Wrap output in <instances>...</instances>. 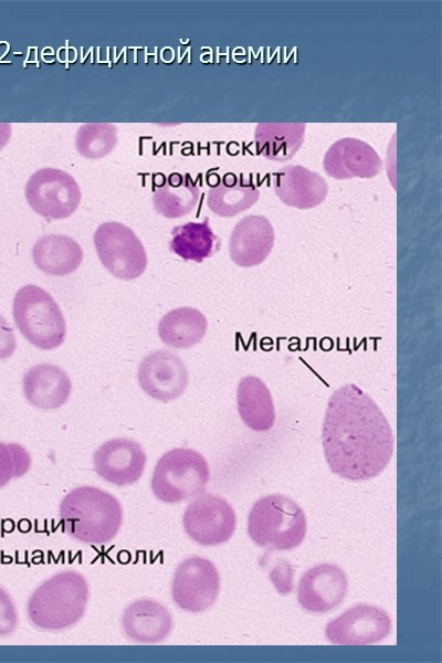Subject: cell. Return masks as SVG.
<instances>
[{
    "label": "cell",
    "mask_w": 442,
    "mask_h": 663,
    "mask_svg": "<svg viewBox=\"0 0 442 663\" xmlns=\"http://www.w3.org/2000/svg\"><path fill=\"white\" fill-rule=\"evenodd\" d=\"M323 166L326 173L335 179L372 178L381 169V159L369 144L348 137L329 147Z\"/></svg>",
    "instance_id": "obj_15"
},
{
    "label": "cell",
    "mask_w": 442,
    "mask_h": 663,
    "mask_svg": "<svg viewBox=\"0 0 442 663\" xmlns=\"http://www.w3.org/2000/svg\"><path fill=\"white\" fill-rule=\"evenodd\" d=\"M170 612L158 601L139 599L130 603L122 617V628L126 636L143 644L159 643L172 629Z\"/></svg>",
    "instance_id": "obj_18"
},
{
    "label": "cell",
    "mask_w": 442,
    "mask_h": 663,
    "mask_svg": "<svg viewBox=\"0 0 442 663\" xmlns=\"http://www.w3.org/2000/svg\"><path fill=\"white\" fill-rule=\"evenodd\" d=\"M273 188L283 203L297 209L320 204L328 192L325 179L302 166H285L276 171Z\"/></svg>",
    "instance_id": "obj_17"
},
{
    "label": "cell",
    "mask_w": 442,
    "mask_h": 663,
    "mask_svg": "<svg viewBox=\"0 0 442 663\" xmlns=\"http://www.w3.org/2000/svg\"><path fill=\"white\" fill-rule=\"evenodd\" d=\"M274 245V230L263 215H246L234 227L229 242L231 260L239 266L261 264Z\"/></svg>",
    "instance_id": "obj_16"
},
{
    "label": "cell",
    "mask_w": 442,
    "mask_h": 663,
    "mask_svg": "<svg viewBox=\"0 0 442 663\" xmlns=\"http://www.w3.org/2000/svg\"><path fill=\"white\" fill-rule=\"evenodd\" d=\"M306 529L303 509L283 495L274 494L260 498L249 515V535L261 547L293 549L302 544Z\"/></svg>",
    "instance_id": "obj_4"
},
{
    "label": "cell",
    "mask_w": 442,
    "mask_h": 663,
    "mask_svg": "<svg viewBox=\"0 0 442 663\" xmlns=\"http://www.w3.org/2000/svg\"><path fill=\"white\" fill-rule=\"evenodd\" d=\"M239 414L246 427L262 432L275 421L272 394L266 385L255 376L243 377L236 388Z\"/></svg>",
    "instance_id": "obj_20"
},
{
    "label": "cell",
    "mask_w": 442,
    "mask_h": 663,
    "mask_svg": "<svg viewBox=\"0 0 442 663\" xmlns=\"http://www.w3.org/2000/svg\"><path fill=\"white\" fill-rule=\"evenodd\" d=\"M199 197V187L190 175L173 172L155 189L152 203L158 213L165 218L175 219L191 212L196 208Z\"/></svg>",
    "instance_id": "obj_25"
},
{
    "label": "cell",
    "mask_w": 442,
    "mask_h": 663,
    "mask_svg": "<svg viewBox=\"0 0 442 663\" xmlns=\"http://www.w3.org/2000/svg\"><path fill=\"white\" fill-rule=\"evenodd\" d=\"M32 257L35 265L44 273L64 276L73 273L81 265L83 251L72 238L50 234L35 242Z\"/></svg>",
    "instance_id": "obj_21"
},
{
    "label": "cell",
    "mask_w": 442,
    "mask_h": 663,
    "mask_svg": "<svg viewBox=\"0 0 442 663\" xmlns=\"http://www.w3.org/2000/svg\"><path fill=\"white\" fill-rule=\"evenodd\" d=\"M117 143V128L109 123H87L80 127L75 145L78 154L88 159L108 155Z\"/></svg>",
    "instance_id": "obj_27"
},
{
    "label": "cell",
    "mask_w": 442,
    "mask_h": 663,
    "mask_svg": "<svg viewBox=\"0 0 442 663\" xmlns=\"http://www.w3.org/2000/svg\"><path fill=\"white\" fill-rule=\"evenodd\" d=\"M304 134V123L257 124L254 130L256 151L270 160H288L301 148Z\"/></svg>",
    "instance_id": "obj_23"
},
{
    "label": "cell",
    "mask_w": 442,
    "mask_h": 663,
    "mask_svg": "<svg viewBox=\"0 0 442 663\" xmlns=\"http://www.w3.org/2000/svg\"><path fill=\"white\" fill-rule=\"evenodd\" d=\"M98 476L117 486L137 482L143 475L146 454L129 439L117 438L102 444L93 456Z\"/></svg>",
    "instance_id": "obj_14"
},
{
    "label": "cell",
    "mask_w": 442,
    "mask_h": 663,
    "mask_svg": "<svg viewBox=\"0 0 442 663\" xmlns=\"http://www.w3.org/2000/svg\"><path fill=\"white\" fill-rule=\"evenodd\" d=\"M63 530L85 544H104L118 533L123 511L112 494L81 486L65 495L59 509Z\"/></svg>",
    "instance_id": "obj_2"
},
{
    "label": "cell",
    "mask_w": 442,
    "mask_h": 663,
    "mask_svg": "<svg viewBox=\"0 0 442 663\" xmlns=\"http://www.w3.org/2000/svg\"><path fill=\"white\" fill-rule=\"evenodd\" d=\"M207 327V318L200 311L179 307L162 316L158 334L161 341L169 347L190 348L202 340Z\"/></svg>",
    "instance_id": "obj_24"
},
{
    "label": "cell",
    "mask_w": 442,
    "mask_h": 663,
    "mask_svg": "<svg viewBox=\"0 0 442 663\" xmlns=\"http://www.w3.org/2000/svg\"><path fill=\"white\" fill-rule=\"evenodd\" d=\"M322 440L332 472L351 481L377 476L393 453V433L387 418L354 383L341 386L330 396Z\"/></svg>",
    "instance_id": "obj_1"
},
{
    "label": "cell",
    "mask_w": 442,
    "mask_h": 663,
    "mask_svg": "<svg viewBox=\"0 0 442 663\" xmlns=\"http://www.w3.org/2000/svg\"><path fill=\"white\" fill-rule=\"evenodd\" d=\"M22 383L28 402L43 410L63 406L72 390V382L65 371L50 364L31 367L24 373Z\"/></svg>",
    "instance_id": "obj_19"
},
{
    "label": "cell",
    "mask_w": 442,
    "mask_h": 663,
    "mask_svg": "<svg viewBox=\"0 0 442 663\" xmlns=\"http://www.w3.org/2000/svg\"><path fill=\"white\" fill-rule=\"evenodd\" d=\"M259 197L260 191L252 180L244 179L243 175L228 172L210 188L207 203L213 213L228 218L252 207Z\"/></svg>",
    "instance_id": "obj_22"
},
{
    "label": "cell",
    "mask_w": 442,
    "mask_h": 663,
    "mask_svg": "<svg viewBox=\"0 0 442 663\" xmlns=\"http://www.w3.org/2000/svg\"><path fill=\"white\" fill-rule=\"evenodd\" d=\"M12 314L20 333L33 346L51 350L61 346L66 323L60 306L45 290L24 285L13 298Z\"/></svg>",
    "instance_id": "obj_5"
},
{
    "label": "cell",
    "mask_w": 442,
    "mask_h": 663,
    "mask_svg": "<svg viewBox=\"0 0 442 663\" xmlns=\"http://www.w3.org/2000/svg\"><path fill=\"white\" fill-rule=\"evenodd\" d=\"M391 630L389 614L370 604L349 608L326 627V636L339 645H367L383 640Z\"/></svg>",
    "instance_id": "obj_11"
},
{
    "label": "cell",
    "mask_w": 442,
    "mask_h": 663,
    "mask_svg": "<svg viewBox=\"0 0 442 663\" xmlns=\"http://www.w3.org/2000/svg\"><path fill=\"white\" fill-rule=\"evenodd\" d=\"M347 588L346 575L338 566L319 564L302 576L297 600L308 612L326 613L343 602Z\"/></svg>",
    "instance_id": "obj_13"
},
{
    "label": "cell",
    "mask_w": 442,
    "mask_h": 663,
    "mask_svg": "<svg viewBox=\"0 0 442 663\" xmlns=\"http://www.w3.org/2000/svg\"><path fill=\"white\" fill-rule=\"evenodd\" d=\"M210 478L206 459L196 450L176 448L157 462L151 490L165 503H178L200 495Z\"/></svg>",
    "instance_id": "obj_6"
},
{
    "label": "cell",
    "mask_w": 442,
    "mask_h": 663,
    "mask_svg": "<svg viewBox=\"0 0 442 663\" xmlns=\"http://www.w3.org/2000/svg\"><path fill=\"white\" fill-rule=\"evenodd\" d=\"M219 590V572L209 559L190 557L175 571L171 597L185 611L197 613L207 610L217 600Z\"/></svg>",
    "instance_id": "obj_9"
},
{
    "label": "cell",
    "mask_w": 442,
    "mask_h": 663,
    "mask_svg": "<svg viewBox=\"0 0 442 663\" xmlns=\"http://www.w3.org/2000/svg\"><path fill=\"white\" fill-rule=\"evenodd\" d=\"M11 137V125L9 123H0V150L7 145Z\"/></svg>",
    "instance_id": "obj_31"
},
{
    "label": "cell",
    "mask_w": 442,
    "mask_h": 663,
    "mask_svg": "<svg viewBox=\"0 0 442 663\" xmlns=\"http://www.w3.org/2000/svg\"><path fill=\"white\" fill-rule=\"evenodd\" d=\"M31 466L29 452L17 443L0 442V487L25 474Z\"/></svg>",
    "instance_id": "obj_28"
},
{
    "label": "cell",
    "mask_w": 442,
    "mask_h": 663,
    "mask_svg": "<svg viewBox=\"0 0 442 663\" xmlns=\"http://www.w3.org/2000/svg\"><path fill=\"white\" fill-rule=\"evenodd\" d=\"M25 198L34 212L59 220L76 211L82 194L71 175L56 168H42L29 178Z\"/></svg>",
    "instance_id": "obj_8"
},
{
    "label": "cell",
    "mask_w": 442,
    "mask_h": 663,
    "mask_svg": "<svg viewBox=\"0 0 442 663\" xmlns=\"http://www.w3.org/2000/svg\"><path fill=\"white\" fill-rule=\"evenodd\" d=\"M141 389L156 400L168 402L181 396L188 386V371L183 361L168 350L147 355L138 367Z\"/></svg>",
    "instance_id": "obj_12"
},
{
    "label": "cell",
    "mask_w": 442,
    "mask_h": 663,
    "mask_svg": "<svg viewBox=\"0 0 442 663\" xmlns=\"http://www.w3.org/2000/svg\"><path fill=\"white\" fill-rule=\"evenodd\" d=\"M182 525L187 535L196 543L214 546L231 538L236 518L234 509L224 498L202 494L187 506Z\"/></svg>",
    "instance_id": "obj_10"
},
{
    "label": "cell",
    "mask_w": 442,
    "mask_h": 663,
    "mask_svg": "<svg viewBox=\"0 0 442 663\" xmlns=\"http://www.w3.org/2000/svg\"><path fill=\"white\" fill-rule=\"evenodd\" d=\"M93 240L102 264L117 278L129 281L145 272V248L127 225L105 222L96 229Z\"/></svg>",
    "instance_id": "obj_7"
},
{
    "label": "cell",
    "mask_w": 442,
    "mask_h": 663,
    "mask_svg": "<svg viewBox=\"0 0 442 663\" xmlns=\"http://www.w3.org/2000/svg\"><path fill=\"white\" fill-rule=\"evenodd\" d=\"M87 600L88 585L84 576L74 570L62 571L34 590L28 602V615L39 629L63 630L83 617Z\"/></svg>",
    "instance_id": "obj_3"
},
{
    "label": "cell",
    "mask_w": 442,
    "mask_h": 663,
    "mask_svg": "<svg viewBox=\"0 0 442 663\" xmlns=\"http://www.w3.org/2000/svg\"><path fill=\"white\" fill-rule=\"evenodd\" d=\"M169 248L185 261L202 262L218 249V236L213 233L209 219L202 222H188L171 230Z\"/></svg>",
    "instance_id": "obj_26"
},
{
    "label": "cell",
    "mask_w": 442,
    "mask_h": 663,
    "mask_svg": "<svg viewBox=\"0 0 442 663\" xmlns=\"http://www.w3.org/2000/svg\"><path fill=\"white\" fill-rule=\"evenodd\" d=\"M17 341L13 329L0 314V359L9 358L15 350Z\"/></svg>",
    "instance_id": "obj_30"
},
{
    "label": "cell",
    "mask_w": 442,
    "mask_h": 663,
    "mask_svg": "<svg viewBox=\"0 0 442 663\" xmlns=\"http://www.w3.org/2000/svg\"><path fill=\"white\" fill-rule=\"evenodd\" d=\"M18 624L14 603L8 592L0 587V635L13 632Z\"/></svg>",
    "instance_id": "obj_29"
}]
</instances>
